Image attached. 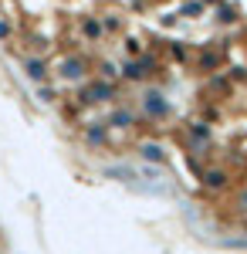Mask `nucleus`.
I'll return each mask as SVG.
<instances>
[{
  "label": "nucleus",
  "mask_w": 247,
  "mask_h": 254,
  "mask_svg": "<svg viewBox=\"0 0 247 254\" xmlns=\"http://www.w3.org/2000/svg\"><path fill=\"white\" fill-rule=\"evenodd\" d=\"M129 122H132L129 112H112V126H129Z\"/></svg>",
  "instance_id": "12"
},
{
  "label": "nucleus",
  "mask_w": 247,
  "mask_h": 254,
  "mask_svg": "<svg viewBox=\"0 0 247 254\" xmlns=\"http://www.w3.org/2000/svg\"><path fill=\"white\" fill-rule=\"evenodd\" d=\"M152 68H156V58H149V55H142V58H132L129 64H125V78L129 81H142L152 75Z\"/></svg>",
  "instance_id": "1"
},
{
  "label": "nucleus",
  "mask_w": 247,
  "mask_h": 254,
  "mask_svg": "<svg viewBox=\"0 0 247 254\" xmlns=\"http://www.w3.org/2000/svg\"><path fill=\"white\" fill-rule=\"evenodd\" d=\"M105 98H115V88L109 81H95L81 92V102H105Z\"/></svg>",
  "instance_id": "3"
},
{
  "label": "nucleus",
  "mask_w": 247,
  "mask_h": 254,
  "mask_svg": "<svg viewBox=\"0 0 247 254\" xmlns=\"http://www.w3.org/2000/svg\"><path fill=\"white\" fill-rule=\"evenodd\" d=\"M203 180H207V187H213V190H217V187H224V183H227V173H224V170H210Z\"/></svg>",
  "instance_id": "8"
},
{
  "label": "nucleus",
  "mask_w": 247,
  "mask_h": 254,
  "mask_svg": "<svg viewBox=\"0 0 247 254\" xmlns=\"http://www.w3.org/2000/svg\"><path fill=\"white\" fill-rule=\"evenodd\" d=\"M241 210H247V193H244V196H241Z\"/></svg>",
  "instance_id": "19"
},
{
  "label": "nucleus",
  "mask_w": 247,
  "mask_h": 254,
  "mask_svg": "<svg viewBox=\"0 0 247 254\" xmlns=\"http://www.w3.org/2000/svg\"><path fill=\"white\" fill-rule=\"evenodd\" d=\"M102 75L105 78H115V64H102Z\"/></svg>",
  "instance_id": "17"
},
{
  "label": "nucleus",
  "mask_w": 247,
  "mask_h": 254,
  "mask_svg": "<svg viewBox=\"0 0 247 254\" xmlns=\"http://www.w3.org/2000/svg\"><path fill=\"white\" fill-rule=\"evenodd\" d=\"M119 24H122L119 17H105V27H109V31H119Z\"/></svg>",
  "instance_id": "16"
},
{
  "label": "nucleus",
  "mask_w": 247,
  "mask_h": 254,
  "mask_svg": "<svg viewBox=\"0 0 247 254\" xmlns=\"http://www.w3.org/2000/svg\"><path fill=\"white\" fill-rule=\"evenodd\" d=\"M139 156L149 159V163H166V153H163L156 142H142V146H139Z\"/></svg>",
  "instance_id": "5"
},
{
  "label": "nucleus",
  "mask_w": 247,
  "mask_h": 254,
  "mask_svg": "<svg viewBox=\"0 0 247 254\" xmlns=\"http://www.w3.org/2000/svg\"><path fill=\"white\" fill-rule=\"evenodd\" d=\"M58 71H61V78H68V81H78L81 75H85V58H64L61 64H58Z\"/></svg>",
  "instance_id": "4"
},
{
  "label": "nucleus",
  "mask_w": 247,
  "mask_h": 254,
  "mask_svg": "<svg viewBox=\"0 0 247 254\" xmlns=\"http://www.w3.org/2000/svg\"><path fill=\"white\" fill-rule=\"evenodd\" d=\"M24 71H27V78H34V81H41L44 75H48V71H44V61H38V58H27Z\"/></svg>",
  "instance_id": "7"
},
{
  "label": "nucleus",
  "mask_w": 247,
  "mask_h": 254,
  "mask_svg": "<svg viewBox=\"0 0 247 254\" xmlns=\"http://www.w3.org/2000/svg\"><path fill=\"white\" fill-rule=\"evenodd\" d=\"M220 61V51H207V55H200V68H213Z\"/></svg>",
  "instance_id": "11"
},
{
  "label": "nucleus",
  "mask_w": 247,
  "mask_h": 254,
  "mask_svg": "<svg viewBox=\"0 0 247 254\" xmlns=\"http://www.w3.org/2000/svg\"><path fill=\"white\" fill-rule=\"evenodd\" d=\"M85 31H88V38H98L102 34V27H98L95 20H85Z\"/></svg>",
  "instance_id": "14"
},
{
  "label": "nucleus",
  "mask_w": 247,
  "mask_h": 254,
  "mask_svg": "<svg viewBox=\"0 0 247 254\" xmlns=\"http://www.w3.org/2000/svg\"><path fill=\"white\" fill-rule=\"evenodd\" d=\"M190 139L196 142V146H207V142H210V129L203 126V122H193V126H190Z\"/></svg>",
  "instance_id": "6"
},
{
  "label": "nucleus",
  "mask_w": 247,
  "mask_h": 254,
  "mask_svg": "<svg viewBox=\"0 0 247 254\" xmlns=\"http://www.w3.org/2000/svg\"><path fill=\"white\" fill-rule=\"evenodd\" d=\"M217 20H224V24H230V20H237V10L224 3V7H217Z\"/></svg>",
  "instance_id": "9"
},
{
  "label": "nucleus",
  "mask_w": 247,
  "mask_h": 254,
  "mask_svg": "<svg viewBox=\"0 0 247 254\" xmlns=\"http://www.w3.org/2000/svg\"><path fill=\"white\" fill-rule=\"evenodd\" d=\"M7 34H10V27H7V24H0V38H7Z\"/></svg>",
  "instance_id": "18"
},
{
  "label": "nucleus",
  "mask_w": 247,
  "mask_h": 254,
  "mask_svg": "<svg viewBox=\"0 0 247 254\" xmlns=\"http://www.w3.org/2000/svg\"><path fill=\"white\" fill-rule=\"evenodd\" d=\"M196 14H200V3H186L183 7V17H196Z\"/></svg>",
  "instance_id": "15"
},
{
  "label": "nucleus",
  "mask_w": 247,
  "mask_h": 254,
  "mask_svg": "<svg viewBox=\"0 0 247 254\" xmlns=\"http://www.w3.org/2000/svg\"><path fill=\"white\" fill-rule=\"evenodd\" d=\"M88 142H92V146H98V142H105V129H102V126H92V129H88Z\"/></svg>",
  "instance_id": "10"
},
{
  "label": "nucleus",
  "mask_w": 247,
  "mask_h": 254,
  "mask_svg": "<svg viewBox=\"0 0 247 254\" xmlns=\"http://www.w3.org/2000/svg\"><path fill=\"white\" fill-rule=\"evenodd\" d=\"M142 112L149 119H166L170 116V102L159 95V92H149V95L142 98Z\"/></svg>",
  "instance_id": "2"
},
{
  "label": "nucleus",
  "mask_w": 247,
  "mask_h": 254,
  "mask_svg": "<svg viewBox=\"0 0 247 254\" xmlns=\"http://www.w3.org/2000/svg\"><path fill=\"white\" fill-rule=\"evenodd\" d=\"M125 48H129V55H142V41H139V38H129V41H125Z\"/></svg>",
  "instance_id": "13"
}]
</instances>
